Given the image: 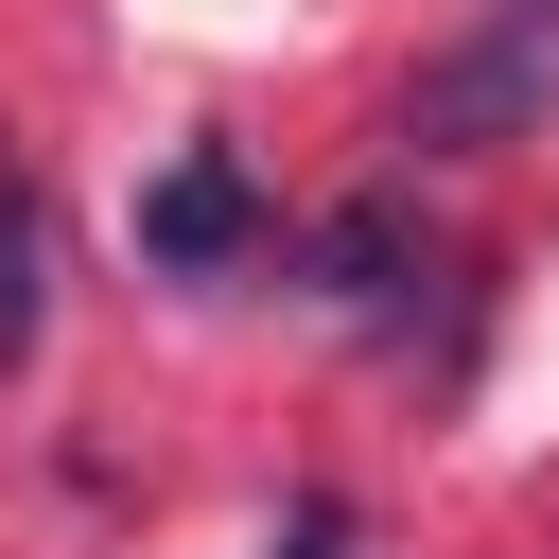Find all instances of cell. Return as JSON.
Listing matches in <instances>:
<instances>
[{
	"mask_svg": "<svg viewBox=\"0 0 559 559\" xmlns=\"http://www.w3.org/2000/svg\"><path fill=\"white\" fill-rule=\"evenodd\" d=\"M542 105H559V0H472V17L419 52L402 140H419V157H507V140H542Z\"/></svg>",
	"mask_w": 559,
	"mask_h": 559,
	"instance_id": "cell-1",
	"label": "cell"
},
{
	"mask_svg": "<svg viewBox=\"0 0 559 559\" xmlns=\"http://www.w3.org/2000/svg\"><path fill=\"white\" fill-rule=\"evenodd\" d=\"M245 245H262V192H245V157H227V140H192V157L140 192V262H157V280H227Z\"/></svg>",
	"mask_w": 559,
	"mask_h": 559,
	"instance_id": "cell-2",
	"label": "cell"
},
{
	"mask_svg": "<svg viewBox=\"0 0 559 559\" xmlns=\"http://www.w3.org/2000/svg\"><path fill=\"white\" fill-rule=\"evenodd\" d=\"M35 332H52V210H35V175L0 140V384L35 367Z\"/></svg>",
	"mask_w": 559,
	"mask_h": 559,
	"instance_id": "cell-3",
	"label": "cell"
},
{
	"mask_svg": "<svg viewBox=\"0 0 559 559\" xmlns=\"http://www.w3.org/2000/svg\"><path fill=\"white\" fill-rule=\"evenodd\" d=\"M314 262H332V297H384V280H402V210H384V192H367V210H332V227H314Z\"/></svg>",
	"mask_w": 559,
	"mask_h": 559,
	"instance_id": "cell-4",
	"label": "cell"
}]
</instances>
